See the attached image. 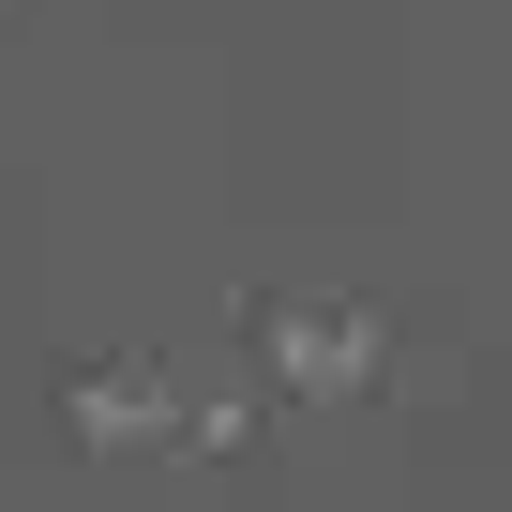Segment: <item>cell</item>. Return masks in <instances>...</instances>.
I'll list each match as a JSON object with an SVG mask.
<instances>
[{
  "mask_svg": "<svg viewBox=\"0 0 512 512\" xmlns=\"http://www.w3.org/2000/svg\"><path fill=\"white\" fill-rule=\"evenodd\" d=\"M392 302H317V287H241V362H256V392H272L287 422L302 407H362L377 377H392Z\"/></svg>",
  "mask_w": 512,
  "mask_h": 512,
  "instance_id": "obj_1",
  "label": "cell"
},
{
  "mask_svg": "<svg viewBox=\"0 0 512 512\" xmlns=\"http://www.w3.org/2000/svg\"><path fill=\"white\" fill-rule=\"evenodd\" d=\"M46 407L91 467H136V452H181V362L151 347H61L46 362Z\"/></svg>",
  "mask_w": 512,
  "mask_h": 512,
  "instance_id": "obj_2",
  "label": "cell"
},
{
  "mask_svg": "<svg viewBox=\"0 0 512 512\" xmlns=\"http://www.w3.org/2000/svg\"><path fill=\"white\" fill-rule=\"evenodd\" d=\"M272 392L256 377H181V467H211V482H241V512H272L256 497V467H272Z\"/></svg>",
  "mask_w": 512,
  "mask_h": 512,
  "instance_id": "obj_3",
  "label": "cell"
},
{
  "mask_svg": "<svg viewBox=\"0 0 512 512\" xmlns=\"http://www.w3.org/2000/svg\"><path fill=\"white\" fill-rule=\"evenodd\" d=\"M392 392H407V407H452V392H467V347H452L437 317H407V332H392Z\"/></svg>",
  "mask_w": 512,
  "mask_h": 512,
  "instance_id": "obj_4",
  "label": "cell"
},
{
  "mask_svg": "<svg viewBox=\"0 0 512 512\" xmlns=\"http://www.w3.org/2000/svg\"><path fill=\"white\" fill-rule=\"evenodd\" d=\"M16 16H31V0H0V31H16Z\"/></svg>",
  "mask_w": 512,
  "mask_h": 512,
  "instance_id": "obj_5",
  "label": "cell"
}]
</instances>
